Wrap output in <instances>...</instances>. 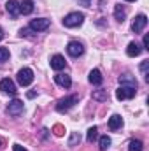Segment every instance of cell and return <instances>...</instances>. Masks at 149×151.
<instances>
[{
    "label": "cell",
    "mask_w": 149,
    "mask_h": 151,
    "mask_svg": "<svg viewBox=\"0 0 149 151\" xmlns=\"http://www.w3.org/2000/svg\"><path fill=\"white\" fill-rule=\"evenodd\" d=\"M79 102V97L77 95H69V97H63L56 102V111L58 113H67L74 107L75 104Z\"/></svg>",
    "instance_id": "obj_1"
},
{
    "label": "cell",
    "mask_w": 149,
    "mask_h": 151,
    "mask_svg": "<svg viewBox=\"0 0 149 151\" xmlns=\"http://www.w3.org/2000/svg\"><path fill=\"white\" fill-rule=\"evenodd\" d=\"M84 21V14L82 12H70L63 18V25L67 28H75V27H81Z\"/></svg>",
    "instance_id": "obj_2"
},
{
    "label": "cell",
    "mask_w": 149,
    "mask_h": 151,
    "mask_svg": "<svg viewBox=\"0 0 149 151\" xmlns=\"http://www.w3.org/2000/svg\"><path fill=\"white\" fill-rule=\"evenodd\" d=\"M137 95V90L135 88H130V86H119L116 90V99L117 100H126V99H133Z\"/></svg>",
    "instance_id": "obj_3"
},
{
    "label": "cell",
    "mask_w": 149,
    "mask_h": 151,
    "mask_svg": "<svg viewBox=\"0 0 149 151\" xmlns=\"http://www.w3.org/2000/svg\"><path fill=\"white\" fill-rule=\"evenodd\" d=\"M49 25H51V21L49 19H46V18H37V19H32L30 21V30L32 32H44V30H47L49 28Z\"/></svg>",
    "instance_id": "obj_4"
},
{
    "label": "cell",
    "mask_w": 149,
    "mask_h": 151,
    "mask_svg": "<svg viewBox=\"0 0 149 151\" xmlns=\"http://www.w3.org/2000/svg\"><path fill=\"white\" fill-rule=\"evenodd\" d=\"M32 81H34V72H32V69L25 67V69H21V70L18 72V83H19L21 86H28V84H32Z\"/></svg>",
    "instance_id": "obj_5"
},
{
    "label": "cell",
    "mask_w": 149,
    "mask_h": 151,
    "mask_svg": "<svg viewBox=\"0 0 149 151\" xmlns=\"http://www.w3.org/2000/svg\"><path fill=\"white\" fill-rule=\"evenodd\" d=\"M67 53H69L70 56L77 58V56H81V55L84 53V46H82L79 40H70L69 46H67Z\"/></svg>",
    "instance_id": "obj_6"
},
{
    "label": "cell",
    "mask_w": 149,
    "mask_h": 151,
    "mask_svg": "<svg viewBox=\"0 0 149 151\" xmlns=\"http://www.w3.org/2000/svg\"><path fill=\"white\" fill-rule=\"evenodd\" d=\"M146 25H148V16L146 14H139L133 19V23H132V30L135 34H142V30L146 28Z\"/></svg>",
    "instance_id": "obj_7"
},
{
    "label": "cell",
    "mask_w": 149,
    "mask_h": 151,
    "mask_svg": "<svg viewBox=\"0 0 149 151\" xmlns=\"http://www.w3.org/2000/svg\"><path fill=\"white\" fill-rule=\"evenodd\" d=\"M0 90H2L4 93H7V95H12V97L18 93L14 81H12V79H9V77H5V79H2V81H0Z\"/></svg>",
    "instance_id": "obj_8"
},
{
    "label": "cell",
    "mask_w": 149,
    "mask_h": 151,
    "mask_svg": "<svg viewBox=\"0 0 149 151\" xmlns=\"http://www.w3.org/2000/svg\"><path fill=\"white\" fill-rule=\"evenodd\" d=\"M21 113H23V102H21L19 99L11 100L9 106H7V114H11V116H19Z\"/></svg>",
    "instance_id": "obj_9"
},
{
    "label": "cell",
    "mask_w": 149,
    "mask_h": 151,
    "mask_svg": "<svg viewBox=\"0 0 149 151\" xmlns=\"http://www.w3.org/2000/svg\"><path fill=\"white\" fill-rule=\"evenodd\" d=\"M49 63H51V69H53V70L60 72L62 69H65V63H67V62H65V58H63L62 55H53Z\"/></svg>",
    "instance_id": "obj_10"
},
{
    "label": "cell",
    "mask_w": 149,
    "mask_h": 151,
    "mask_svg": "<svg viewBox=\"0 0 149 151\" xmlns=\"http://www.w3.org/2000/svg\"><path fill=\"white\" fill-rule=\"evenodd\" d=\"M119 84H121V86H130V88H135V90H137V86H139L135 76H132V74L119 76Z\"/></svg>",
    "instance_id": "obj_11"
},
{
    "label": "cell",
    "mask_w": 149,
    "mask_h": 151,
    "mask_svg": "<svg viewBox=\"0 0 149 151\" xmlns=\"http://www.w3.org/2000/svg\"><path fill=\"white\" fill-rule=\"evenodd\" d=\"M54 83L62 88H70L72 86V79L69 74H56L54 76Z\"/></svg>",
    "instance_id": "obj_12"
},
{
    "label": "cell",
    "mask_w": 149,
    "mask_h": 151,
    "mask_svg": "<svg viewBox=\"0 0 149 151\" xmlns=\"http://www.w3.org/2000/svg\"><path fill=\"white\" fill-rule=\"evenodd\" d=\"M5 9H7V12H9L12 18H16V16L19 14V2H18V0H9V2L5 4Z\"/></svg>",
    "instance_id": "obj_13"
},
{
    "label": "cell",
    "mask_w": 149,
    "mask_h": 151,
    "mask_svg": "<svg viewBox=\"0 0 149 151\" xmlns=\"http://www.w3.org/2000/svg\"><path fill=\"white\" fill-rule=\"evenodd\" d=\"M114 18H116V21H119V23H123V21L126 19V9H125V5H121V4L114 5Z\"/></svg>",
    "instance_id": "obj_14"
},
{
    "label": "cell",
    "mask_w": 149,
    "mask_h": 151,
    "mask_svg": "<svg viewBox=\"0 0 149 151\" xmlns=\"http://www.w3.org/2000/svg\"><path fill=\"white\" fill-rule=\"evenodd\" d=\"M90 83L91 84H95V86H98V84H102L104 83V76H102V72L98 70V69H93L91 72H90Z\"/></svg>",
    "instance_id": "obj_15"
},
{
    "label": "cell",
    "mask_w": 149,
    "mask_h": 151,
    "mask_svg": "<svg viewBox=\"0 0 149 151\" xmlns=\"http://www.w3.org/2000/svg\"><path fill=\"white\" fill-rule=\"evenodd\" d=\"M121 127H123V118L119 114H112L109 118V128L111 130H119Z\"/></svg>",
    "instance_id": "obj_16"
},
{
    "label": "cell",
    "mask_w": 149,
    "mask_h": 151,
    "mask_svg": "<svg viewBox=\"0 0 149 151\" xmlns=\"http://www.w3.org/2000/svg\"><path fill=\"white\" fill-rule=\"evenodd\" d=\"M140 53H142V47H140L137 42H130V44H128V47H126V55H128V56L133 58V56H139Z\"/></svg>",
    "instance_id": "obj_17"
},
{
    "label": "cell",
    "mask_w": 149,
    "mask_h": 151,
    "mask_svg": "<svg viewBox=\"0 0 149 151\" xmlns=\"http://www.w3.org/2000/svg\"><path fill=\"white\" fill-rule=\"evenodd\" d=\"M32 11H34V2L32 0L19 2V14H30Z\"/></svg>",
    "instance_id": "obj_18"
},
{
    "label": "cell",
    "mask_w": 149,
    "mask_h": 151,
    "mask_svg": "<svg viewBox=\"0 0 149 151\" xmlns=\"http://www.w3.org/2000/svg\"><path fill=\"white\" fill-rule=\"evenodd\" d=\"M111 144H112V141H111V137H109V135H102V137L98 139V148H100L102 151L109 150V148H111Z\"/></svg>",
    "instance_id": "obj_19"
},
{
    "label": "cell",
    "mask_w": 149,
    "mask_h": 151,
    "mask_svg": "<svg viewBox=\"0 0 149 151\" xmlns=\"http://www.w3.org/2000/svg\"><path fill=\"white\" fill-rule=\"evenodd\" d=\"M142 150H144L142 141H139V139H132V141L128 142V151H142Z\"/></svg>",
    "instance_id": "obj_20"
},
{
    "label": "cell",
    "mask_w": 149,
    "mask_h": 151,
    "mask_svg": "<svg viewBox=\"0 0 149 151\" xmlns=\"http://www.w3.org/2000/svg\"><path fill=\"white\" fill-rule=\"evenodd\" d=\"M107 99H109V95H107V90H97V91H93V100L105 102Z\"/></svg>",
    "instance_id": "obj_21"
},
{
    "label": "cell",
    "mask_w": 149,
    "mask_h": 151,
    "mask_svg": "<svg viewBox=\"0 0 149 151\" xmlns=\"http://www.w3.org/2000/svg\"><path fill=\"white\" fill-rule=\"evenodd\" d=\"M97 137H98V128H97V127H90V128H88L86 141H88V142H93V141H97Z\"/></svg>",
    "instance_id": "obj_22"
},
{
    "label": "cell",
    "mask_w": 149,
    "mask_h": 151,
    "mask_svg": "<svg viewBox=\"0 0 149 151\" xmlns=\"http://www.w3.org/2000/svg\"><path fill=\"white\" fill-rule=\"evenodd\" d=\"M81 142V134L79 132H72L69 137V146H77Z\"/></svg>",
    "instance_id": "obj_23"
},
{
    "label": "cell",
    "mask_w": 149,
    "mask_h": 151,
    "mask_svg": "<svg viewBox=\"0 0 149 151\" xmlns=\"http://www.w3.org/2000/svg\"><path fill=\"white\" fill-rule=\"evenodd\" d=\"M53 134H54V135H58V137H62V135L65 134V127H63V125H60V123H56V125L53 127Z\"/></svg>",
    "instance_id": "obj_24"
},
{
    "label": "cell",
    "mask_w": 149,
    "mask_h": 151,
    "mask_svg": "<svg viewBox=\"0 0 149 151\" xmlns=\"http://www.w3.org/2000/svg\"><path fill=\"white\" fill-rule=\"evenodd\" d=\"M9 56H11L9 49H7V47H0V63L7 62V60H9Z\"/></svg>",
    "instance_id": "obj_25"
},
{
    "label": "cell",
    "mask_w": 149,
    "mask_h": 151,
    "mask_svg": "<svg viewBox=\"0 0 149 151\" xmlns=\"http://www.w3.org/2000/svg\"><path fill=\"white\" fill-rule=\"evenodd\" d=\"M148 67H149V60H146V62H142V65H140V72H142V76L146 77V81H149V76H148Z\"/></svg>",
    "instance_id": "obj_26"
},
{
    "label": "cell",
    "mask_w": 149,
    "mask_h": 151,
    "mask_svg": "<svg viewBox=\"0 0 149 151\" xmlns=\"http://www.w3.org/2000/svg\"><path fill=\"white\" fill-rule=\"evenodd\" d=\"M19 35L21 37H32V30L30 28H21L19 30Z\"/></svg>",
    "instance_id": "obj_27"
},
{
    "label": "cell",
    "mask_w": 149,
    "mask_h": 151,
    "mask_svg": "<svg viewBox=\"0 0 149 151\" xmlns=\"http://www.w3.org/2000/svg\"><path fill=\"white\" fill-rule=\"evenodd\" d=\"M12 151H27V148H23L21 144H14L12 146Z\"/></svg>",
    "instance_id": "obj_28"
},
{
    "label": "cell",
    "mask_w": 149,
    "mask_h": 151,
    "mask_svg": "<svg viewBox=\"0 0 149 151\" xmlns=\"http://www.w3.org/2000/svg\"><path fill=\"white\" fill-rule=\"evenodd\" d=\"M142 49H149V44H148V35H144V40H142Z\"/></svg>",
    "instance_id": "obj_29"
},
{
    "label": "cell",
    "mask_w": 149,
    "mask_h": 151,
    "mask_svg": "<svg viewBox=\"0 0 149 151\" xmlns=\"http://www.w3.org/2000/svg\"><path fill=\"white\" fill-rule=\"evenodd\" d=\"M81 4H82L84 7H90V5H91V0H81Z\"/></svg>",
    "instance_id": "obj_30"
},
{
    "label": "cell",
    "mask_w": 149,
    "mask_h": 151,
    "mask_svg": "<svg viewBox=\"0 0 149 151\" xmlns=\"http://www.w3.org/2000/svg\"><path fill=\"white\" fill-rule=\"evenodd\" d=\"M27 95H28V99H34V97H35V91H28Z\"/></svg>",
    "instance_id": "obj_31"
},
{
    "label": "cell",
    "mask_w": 149,
    "mask_h": 151,
    "mask_svg": "<svg viewBox=\"0 0 149 151\" xmlns=\"http://www.w3.org/2000/svg\"><path fill=\"white\" fill-rule=\"evenodd\" d=\"M4 39V30H2V27H0V40Z\"/></svg>",
    "instance_id": "obj_32"
},
{
    "label": "cell",
    "mask_w": 149,
    "mask_h": 151,
    "mask_svg": "<svg viewBox=\"0 0 149 151\" xmlns=\"http://www.w3.org/2000/svg\"><path fill=\"white\" fill-rule=\"evenodd\" d=\"M0 148H2V141H0Z\"/></svg>",
    "instance_id": "obj_33"
},
{
    "label": "cell",
    "mask_w": 149,
    "mask_h": 151,
    "mask_svg": "<svg viewBox=\"0 0 149 151\" xmlns=\"http://www.w3.org/2000/svg\"><path fill=\"white\" fill-rule=\"evenodd\" d=\"M126 2H133V0H126Z\"/></svg>",
    "instance_id": "obj_34"
}]
</instances>
